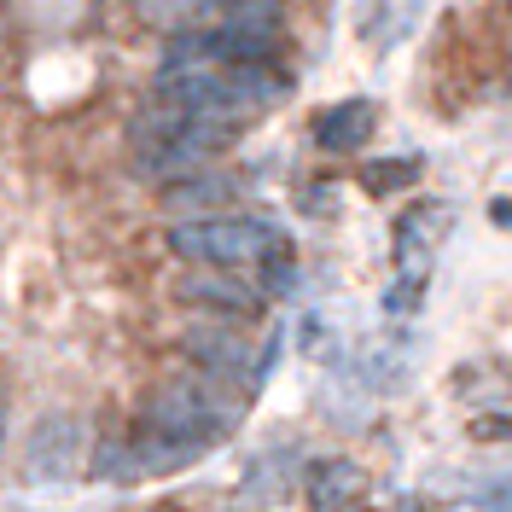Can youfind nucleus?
<instances>
[{
  "label": "nucleus",
  "instance_id": "nucleus-11",
  "mask_svg": "<svg viewBox=\"0 0 512 512\" xmlns=\"http://www.w3.org/2000/svg\"><path fill=\"white\" fill-rule=\"evenodd\" d=\"M472 437H483V443H512V414H483L472 425Z\"/></svg>",
  "mask_w": 512,
  "mask_h": 512
},
{
  "label": "nucleus",
  "instance_id": "nucleus-3",
  "mask_svg": "<svg viewBox=\"0 0 512 512\" xmlns=\"http://www.w3.org/2000/svg\"><path fill=\"white\" fill-rule=\"evenodd\" d=\"M82 454H88V431H82V419L76 414H53L35 425L30 448H24V472L35 483H64L76 466H82Z\"/></svg>",
  "mask_w": 512,
  "mask_h": 512
},
{
  "label": "nucleus",
  "instance_id": "nucleus-5",
  "mask_svg": "<svg viewBox=\"0 0 512 512\" xmlns=\"http://www.w3.org/2000/svg\"><path fill=\"white\" fill-rule=\"evenodd\" d=\"M181 303H198V309H222V315H256L262 297H256L245 280H227V274H187L175 286Z\"/></svg>",
  "mask_w": 512,
  "mask_h": 512
},
{
  "label": "nucleus",
  "instance_id": "nucleus-9",
  "mask_svg": "<svg viewBox=\"0 0 512 512\" xmlns=\"http://www.w3.org/2000/svg\"><path fill=\"white\" fill-rule=\"evenodd\" d=\"M419 181V163L414 158H384L361 169V187L367 192H396V187H414Z\"/></svg>",
  "mask_w": 512,
  "mask_h": 512
},
{
  "label": "nucleus",
  "instance_id": "nucleus-12",
  "mask_svg": "<svg viewBox=\"0 0 512 512\" xmlns=\"http://www.w3.org/2000/svg\"><path fill=\"white\" fill-rule=\"evenodd\" d=\"M379 512H419L414 501H396V507H379Z\"/></svg>",
  "mask_w": 512,
  "mask_h": 512
},
{
  "label": "nucleus",
  "instance_id": "nucleus-1",
  "mask_svg": "<svg viewBox=\"0 0 512 512\" xmlns=\"http://www.w3.org/2000/svg\"><path fill=\"white\" fill-rule=\"evenodd\" d=\"M169 251L204 268H245V262H268L274 251H286V239L256 216H210V222L169 227Z\"/></svg>",
  "mask_w": 512,
  "mask_h": 512
},
{
  "label": "nucleus",
  "instance_id": "nucleus-6",
  "mask_svg": "<svg viewBox=\"0 0 512 512\" xmlns=\"http://www.w3.org/2000/svg\"><path fill=\"white\" fill-rule=\"evenodd\" d=\"M373 123H379V111L367 99H344V105H332V111L315 117V140L326 152H355L361 140H373Z\"/></svg>",
  "mask_w": 512,
  "mask_h": 512
},
{
  "label": "nucleus",
  "instance_id": "nucleus-4",
  "mask_svg": "<svg viewBox=\"0 0 512 512\" xmlns=\"http://www.w3.org/2000/svg\"><path fill=\"white\" fill-rule=\"evenodd\" d=\"M303 495H309V512H355L367 501V472L355 460H315Z\"/></svg>",
  "mask_w": 512,
  "mask_h": 512
},
{
  "label": "nucleus",
  "instance_id": "nucleus-8",
  "mask_svg": "<svg viewBox=\"0 0 512 512\" xmlns=\"http://www.w3.org/2000/svg\"><path fill=\"white\" fill-rule=\"evenodd\" d=\"M233 198V187H227L222 175H192V181H181V187L163 192V204L181 216V210H210V204H227Z\"/></svg>",
  "mask_w": 512,
  "mask_h": 512
},
{
  "label": "nucleus",
  "instance_id": "nucleus-2",
  "mask_svg": "<svg viewBox=\"0 0 512 512\" xmlns=\"http://www.w3.org/2000/svg\"><path fill=\"white\" fill-rule=\"evenodd\" d=\"M233 419H239V402H222L210 384H198V379H175V384H158V390L146 396L140 431H158V437H181V443L210 448Z\"/></svg>",
  "mask_w": 512,
  "mask_h": 512
},
{
  "label": "nucleus",
  "instance_id": "nucleus-10",
  "mask_svg": "<svg viewBox=\"0 0 512 512\" xmlns=\"http://www.w3.org/2000/svg\"><path fill=\"white\" fill-rule=\"evenodd\" d=\"M472 501H478L483 512H512V472H507V478H495V483H483Z\"/></svg>",
  "mask_w": 512,
  "mask_h": 512
},
{
  "label": "nucleus",
  "instance_id": "nucleus-7",
  "mask_svg": "<svg viewBox=\"0 0 512 512\" xmlns=\"http://www.w3.org/2000/svg\"><path fill=\"white\" fill-rule=\"evenodd\" d=\"M187 355L204 367V373H216V379H239V373H251V379H256L251 344H245L239 332H192Z\"/></svg>",
  "mask_w": 512,
  "mask_h": 512
}]
</instances>
